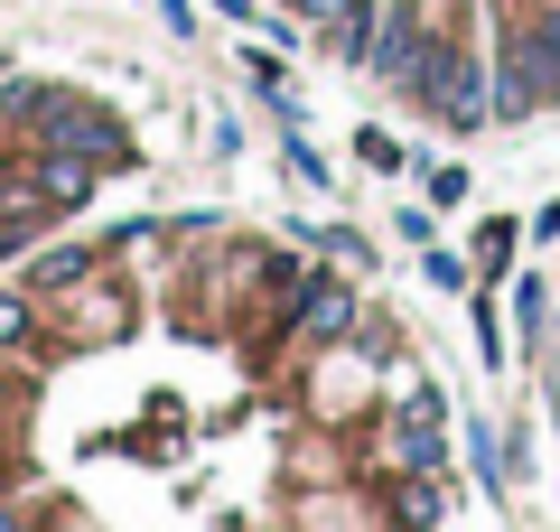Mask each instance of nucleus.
Listing matches in <instances>:
<instances>
[{"instance_id": "f257e3e1", "label": "nucleus", "mask_w": 560, "mask_h": 532, "mask_svg": "<svg viewBox=\"0 0 560 532\" xmlns=\"http://www.w3.org/2000/svg\"><path fill=\"white\" fill-rule=\"evenodd\" d=\"M551 94H560V10L514 47V66H504V94H495V122H523L533 103H551Z\"/></svg>"}, {"instance_id": "f03ea898", "label": "nucleus", "mask_w": 560, "mask_h": 532, "mask_svg": "<svg viewBox=\"0 0 560 532\" xmlns=\"http://www.w3.org/2000/svg\"><path fill=\"white\" fill-rule=\"evenodd\" d=\"M38 131H47V150H75V159H121L131 150L121 122H103L94 103H38Z\"/></svg>"}, {"instance_id": "7ed1b4c3", "label": "nucleus", "mask_w": 560, "mask_h": 532, "mask_svg": "<svg viewBox=\"0 0 560 532\" xmlns=\"http://www.w3.org/2000/svg\"><path fill=\"white\" fill-rule=\"evenodd\" d=\"M420 94L440 103V122H486L477 57H458V47H430V57H420Z\"/></svg>"}, {"instance_id": "20e7f679", "label": "nucleus", "mask_w": 560, "mask_h": 532, "mask_svg": "<svg viewBox=\"0 0 560 532\" xmlns=\"http://www.w3.org/2000/svg\"><path fill=\"white\" fill-rule=\"evenodd\" d=\"M374 66H383L393 84H411V94H420V28L401 20V10L383 20V47H374Z\"/></svg>"}, {"instance_id": "39448f33", "label": "nucleus", "mask_w": 560, "mask_h": 532, "mask_svg": "<svg viewBox=\"0 0 560 532\" xmlns=\"http://www.w3.org/2000/svg\"><path fill=\"white\" fill-rule=\"evenodd\" d=\"M38 187H47V206H75V197H94V159H75V150H57L38 169Z\"/></svg>"}, {"instance_id": "423d86ee", "label": "nucleus", "mask_w": 560, "mask_h": 532, "mask_svg": "<svg viewBox=\"0 0 560 532\" xmlns=\"http://www.w3.org/2000/svg\"><path fill=\"white\" fill-rule=\"evenodd\" d=\"M346 317H355V309H346V299H337V290H327V299H308V336H337V327H346Z\"/></svg>"}, {"instance_id": "0eeeda50", "label": "nucleus", "mask_w": 560, "mask_h": 532, "mask_svg": "<svg viewBox=\"0 0 560 532\" xmlns=\"http://www.w3.org/2000/svg\"><path fill=\"white\" fill-rule=\"evenodd\" d=\"M20 336H28V309H20V299H0V346H20Z\"/></svg>"}]
</instances>
